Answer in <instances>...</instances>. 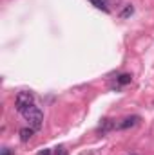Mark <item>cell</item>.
I'll list each match as a JSON object with an SVG mask.
<instances>
[{
	"label": "cell",
	"instance_id": "1",
	"mask_svg": "<svg viewBox=\"0 0 154 155\" xmlns=\"http://www.w3.org/2000/svg\"><path fill=\"white\" fill-rule=\"evenodd\" d=\"M22 116L26 117V121H27V124L33 128V130H40L42 128V124H44V114H42V110H40L38 107H29Z\"/></svg>",
	"mask_w": 154,
	"mask_h": 155
},
{
	"label": "cell",
	"instance_id": "2",
	"mask_svg": "<svg viewBox=\"0 0 154 155\" xmlns=\"http://www.w3.org/2000/svg\"><path fill=\"white\" fill-rule=\"evenodd\" d=\"M35 105V96H33V92H27V90H24V92H18L16 94V99H15V107H16V110L20 112V114H24L29 107H33Z\"/></svg>",
	"mask_w": 154,
	"mask_h": 155
},
{
	"label": "cell",
	"instance_id": "3",
	"mask_svg": "<svg viewBox=\"0 0 154 155\" xmlns=\"http://www.w3.org/2000/svg\"><path fill=\"white\" fill-rule=\"evenodd\" d=\"M138 119H140V117H138V116H131V117H125V119H123V121H121V123H120L118 126H120L121 130H125V128H129V126H134V124L138 123Z\"/></svg>",
	"mask_w": 154,
	"mask_h": 155
},
{
	"label": "cell",
	"instance_id": "4",
	"mask_svg": "<svg viewBox=\"0 0 154 155\" xmlns=\"http://www.w3.org/2000/svg\"><path fill=\"white\" fill-rule=\"evenodd\" d=\"M33 134H35V130H33L31 126H29V128H22V130H20V141H22V143H27V141H31Z\"/></svg>",
	"mask_w": 154,
	"mask_h": 155
},
{
	"label": "cell",
	"instance_id": "5",
	"mask_svg": "<svg viewBox=\"0 0 154 155\" xmlns=\"http://www.w3.org/2000/svg\"><path fill=\"white\" fill-rule=\"evenodd\" d=\"M116 124H114V121L113 119H103L102 123H100V126H98V130L103 134V132H109V130H113Z\"/></svg>",
	"mask_w": 154,
	"mask_h": 155
},
{
	"label": "cell",
	"instance_id": "6",
	"mask_svg": "<svg viewBox=\"0 0 154 155\" xmlns=\"http://www.w3.org/2000/svg\"><path fill=\"white\" fill-rule=\"evenodd\" d=\"M89 2H91V4H93L94 7H98V9H103V11H109V5H107L109 2H107V0H89Z\"/></svg>",
	"mask_w": 154,
	"mask_h": 155
},
{
	"label": "cell",
	"instance_id": "7",
	"mask_svg": "<svg viewBox=\"0 0 154 155\" xmlns=\"http://www.w3.org/2000/svg\"><path fill=\"white\" fill-rule=\"evenodd\" d=\"M131 79H132L131 74H120L118 76V83L120 85H127V83H131Z\"/></svg>",
	"mask_w": 154,
	"mask_h": 155
},
{
	"label": "cell",
	"instance_id": "8",
	"mask_svg": "<svg viewBox=\"0 0 154 155\" xmlns=\"http://www.w3.org/2000/svg\"><path fill=\"white\" fill-rule=\"evenodd\" d=\"M132 13H134V7H132V5H127V7L120 13V16H121V18H127V16H131Z\"/></svg>",
	"mask_w": 154,
	"mask_h": 155
},
{
	"label": "cell",
	"instance_id": "9",
	"mask_svg": "<svg viewBox=\"0 0 154 155\" xmlns=\"http://www.w3.org/2000/svg\"><path fill=\"white\" fill-rule=\"evenodd\" d=\"M53 155H67V153H65V148H64V146H60V148H56V152H54Z\"/></svg>",
	"mask_w": 154,
	"mask_h": 155
},
{
	"label": "cell",
	"instance_id": "10",
	"mask_svg": "<svg viewBox=\"0 0 154 155\" xmlns=\"http://www.w3.org/2000/svg\"><path fill=\"white\" fill-rule=\"evenodd\" d=\"M38 155H53V152H51V150H42Z\"/></svg>",
	"mask_w": 154,
	"mask_h": 155
},
{
	"label": "cell",
	"instance_id": "11",
	"mask_svg": "<svg viewBox=\"0 0 154 155\" xmlns=\"http://www.w3.org/2000/svg\"><path fill=\"white\" fill-rule=\"evenodd\" d=\"M2 155H13V152H11L9 148H4V152H2Z\"/></svg>",
	"mask_w": 154,
	"mask_h": 155
}]
</instances>
